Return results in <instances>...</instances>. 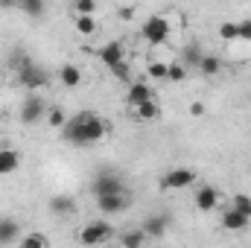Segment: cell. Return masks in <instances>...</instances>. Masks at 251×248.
I'll return each instance as SVG.
<instances>
[{"label":"cell","mask_w":251,"mask_h":248,"mask_svg":"<svg viewBox=\"0 0 251 248\" xmlns=\"http://www.w3.org/2000/svg\"><path fill=\"white\" fill-rule=\"evenodd\" d=\"M105 131H108V123H102V120H100L97 114H91V111H79L73 120L64 123V137H67L70 143H76V146L97 143V140L105 137Z\"/></svg>","instance_id":"1"},{"label":"cell","mask_w":251,"mask_h":248,"mask_svg":"<svg viewBox=\"0 0 251 248\" xmlns=\"http://www.w3.org/2000/svg\"><path fill=\"white\" fill-rule=\"evenodd\" d=\"M111 237H114V228L108 222H88L79 231V243H85V246H100V243H108Z\"/></svg>","instance_id":"2"},{"label":"cell","mask_w":251,"mask_h":248,"mask_svg":"<svg viewBox=\"0 0 251 248\" xmlns=\"http://www.w3.org/2000/svg\"><path fill=\"white\" fill-rule=\"evenodd\" d=\"M143 35H146L149 44H164V41L170 38V24H167V18H164V15H152V18L143 24Z\"/></svg>","instance_id":"3"},{"label":"cell","mask_w":251,"mask_h":248,"mask_svg":"<svg viewBox=\"0 0 251 248\" xmlns=\"http://www.w3.org/2000/svg\"><path fill=\"white\" fill-rule=\"evenodd\" d=\"M18 79H21V85H26L29 91L47 85V73H44L41 67H35L32 62H24L21 67H18Z\"/></svg>","instance_id":"4"},{"label":"cell","mask_w":251,"mask_h":248,"mask_svg":"<svg viewBox=\"0 0 251 248\" xmlns=\"http://www.w3.org/2000/svg\"><path fill=\"white\" fill-rule=\"evenodd\" d=\"M44 111H47V105H44L41 97H26L24 105H21V120L24 123H38L44 117Z\"/></svg>","instance_id":"5"},{"label":"cell","mask_w":251,"mask_h":248,"mask_svg":"<svg viewBox=\"0 0 251 248\" xmlns=\"http://www.w3.org/2000/svg\"><path fill=\"white\" fill-rule=\"evenodd\" d=\"M97 207L102 213H120L128 207V196L126 193H108V196H97Z\"/></svg>","instance_id":"6"},{"label":"cell","mask_w":251,"mask_h":248,"mask_svg":"<svg viewBox=\"0 0 251 248\" xmlns=\"http://www.w3.org/2000/svg\"><path fill=\"white\" fill-rule=\"evenodd\" d=\"M193 170H170L167 175H164V181H161V187L164 190H181V187H190L193 184Z\"/></svg>","instance_id":"7"},{"label":"cell","mask_w":251,"mask_h":248,"mask_svg":"<svg viewBox=\"0 0 251 248\" xmlns=\"http://www.w3.org/2000/svg\"><path fill=\"white\" fill-rule=\"evenodd\" d=\"M100 59L105 67H117L120 62H126V50H123V41H111L100 50Z\"/></svg>","instance_id":"8"},{"label":"cell","mask_w":251,"mask_h":248,"mask_svg":"<svg viewBox=\"0 0 251 248\" xmlns=\"http://www.w3.org/2000/svg\"><path fill=\"white\" fill-rule=\"evenodd\" d=\"M108 193H123V184L114 173H102L94 181V196H108Z\"/></svg>","instance_id":"9"},{"label":"cell","mask_w":251,"mask_h":248,"mask_svg":"<svg viewBox=\"0 0 251 248\" xmlns=\"http://www.w3.org/2000/svg\"><path fill=\"white\" fill-rule=\"evenodd\" d=\"M143 99H152V85H149V82H134V85L128 88V94H126V102L134 108V105H140Z\"/></svg>","instance_id":"10"},{"label":"cell","mask_w":251,"mask_h":248,"mask_svg":"<svg viewBox=\"0 0 251 248\" xmlns=\"http://www.w3.org/2000/svg\"><path fill=\"white\" fill-rule=\"evenodd\" d=\"M251 216H246L243 210H237V207H231V210H225L222 213V228H228V231H243L246 225H249Z\"/></svg>","instance_id":"11"},{"label":"cell","mask_w":251,"mask_h":248,"mask_svg":"<svg viewBox=\"0 0 251 248\" xmlns=\"http://www.w3.org/2000/svg\"><path fill=\"white\" fill-rule=\"evenodd\" d=\"M219 204V193L213 190V187H201L199 193H196V207L199 210H213Z\"/></svg>","instance_id":"12"},{"label":"cell","mask_w":251,"mask_h":248,"mask_svg":"<svg viewBox=\"0 0 251 248\" xmlns=\"http://www.w3.org/2000/svg\"><path fill=\"white\" fill-rule=\"evenodd\" d=\"M18 164H21L18 152H12V149H0V175H12V173L18 170Z\"/></svg>","instance_id":"13"},{"label":"cell","mask_w":251,"mask_h":248,"mask_svg":"<svg viewBox=\"0 0 251 248\" xmlns=\"http://www.w3.org/2000/svg\"><path fill=\"white\" fill-rule=\"evenodd\" d=\"M143 231H146V237H164L167 234V219L164 216H149L143 222Z\"/></svg>","instance_id":"14"},{"label":"cell","mask_w":251,"mask_h":248,"mask_svg":"<svg viewBox=\"0 0 251 248\" xmlns=\"http://www.w3.org/2000/svg\"><path fill=\"white\" fill-rule=\"evenodd\" d=\"M62 85L64 88H79V85H82V73H79V67L64 64L62 67Z\"/></svg>","instance_id":"15"},{"label":"cell","mask_w":251,"mask_h":248,"mask_svg":"<svg viewBox=\"0 0 251 248\" xmlns=\"http://www.w3.org/2000/svg\"><path fill=\"white\" fill-rule=\"evenodd\" d=\"M15 240H18V225H15L12 219H3V222H0V246L15 243Z\"/></svg>","instance_id":"16"},{"label":"cell","mask_w":251,"mask_h":248,"mask_svg":"<svg viewBox=\"0 0 251 248\" xmlns=\"http://www.w3.org/2000/svg\"><path fill=\"white\" fill-rule=\"evenodd\" d=\"M76 32H82V35H94V32H97V21H94V15H76Z\"/></svg>","instance_id":"17"},{"label":"cell","mask_w":251,"mask_h":248,"mask_svg":"<svg viewBox=\"0 0 251 248\" xmlns=\"http://www.w3.org/2000/svg\"><path fill=\"white\" fill-rule=\"evenodd\" d=\"M134 111H137V117H143V120H155V117H158V102H155V99H143L140 105H134Z\"/></svg>","instance_id":"18"},{"label":"cell","mask_w":251,"mask_h":248,"mask_svg":"<svg viewBox=\"0 0 251 248\" xmlns=\"http://www.w3.org/2000/svg\"><path fill=\"white\" fill-rule=\"evenodd\" d=\"M219 67H222V64H219L216 56H201V62H199V70H201L204 76H216V73H219Z\"/></svg>","instance_id":"19"},{"label":"cell","mask_w":251,"mask_h":248,"mask_svg":"<svg viewBox=\"0 0 251 248\" xmlns=\"http://www.w3.org/2000/svg\"><path fill=\"white\" fill-rule=\"evenodd\" d=\"M120 243H123L126 248H137L146 243V231H128V234H123L120 237Z\"/></svg>","instance_id":"20"},{"label":"cell","mask_w":251,"mask_h":248,"mask_svg":"<svg viewBox=\"0 0 251 248\" xmlns=\"http://www.w3.org/2000/svg\"><path fill=\"white\" fill-rule=\"evenodd\" d=\"M50 207H53V213H73V198H67V196H56L53 201H50Z\"/></svg>","instance_id":"21"},{"label":"cell","mask_w":251,"mask_h":248,"mask_svg":"<svg viewBox=\"0 0 251 248\" xmlns=\"http://www.w3.org/2000/svg\"><path fill=\"white\" fill-rule=\"evenodd\" d=\"M184 76H187V64L184 62L167 64V79H170V82H181Z\"/></svg>","instance_id":"22"},{"label":"cell","mask_w":251,"mask_h":248,"mask_svg":"<svg viewBox=\"0 0 251 248\" xmlns=\"http://www.w3.org/2000/svg\"><path fill=\"white\" fill-rule=\"evenodd\" d=\"M47 123L53 125V128H64L67 117H64V111H62V108H50V111H47Z\"/></svg>","instance_id":"23"},{"label":"cell","mask_w":251,"mask_h":248,"mask_svg":"<svg viewBox=\"0 0 251 248\" xmlns=\"http://www.w3.org/2000/svg\"><path fill=\"white\" fill-rule=\"evenodd\" d=\"M181 62L187 64V67H199V62H201V50H199V47H187L184 56H181Z\"/></svg>","instance_id":"24"},{"label":"cell","mask_w":251,"mask_h":248,"mask_svg":"<svg viewBox=\"0 0 251 248\" xmlns=\"http://www.w3.org/2000/svg\"><path fill=\"white\" fill-rule=\"evenodd\" d=\"M73 9H76V15H94L97 12V0H76Z\"/></svg>","instance_id":"25"},{"label":"cell","mask_w":251,"mask_h":248,"mask_svg":"<svg viewBox=\"0 0 251 248\" xmlns=\"http://www.w3.org/2000/svg\"><path fill=\"white\" fill-rule=\"evenodd\" d=\"M21 246L24 248H44L47 246V237H41V234H29V237L21 240Z\"/></svg>","instance_id":"26"},{"label":"cell","mask_w":251,"mask_h":248,"mask_svg":"<svg viewBox=\"0 0 251 248\" xmlns=\"http://www.w3.org/2000/svg\"><path fill=\"white\" fill-rule=\"evenodd\" d=\"M21 6H24L29 15H35V18L44 12V0H21Z\"/></svg>","instance_id":"27"},{"label":"cell","mask_w":251,"mask_h":248,"mask_svg":"<svg viewBox=\"0 0 251 248\" xmlns=\"http://www.w3.org/2000/svg\"><path fill=\"white\" fill-rule=\"evenodd\" d=\"M234 207H237V210H243L246 216H251V196H243V193H240V196H234Z\"/></svg>","instance_id":"28"},{"label":"cell","mask_w":251,"mask_h":248,"mask_svg":"<svg viewBox=\"0 0 251 248\" xmlns=\"http://www.w3.org/2000/svg\"><path fill=\"white\" fill-rule=\"evenodd\" d=\"M149 76H152V79H167V64L164 62H149Z\"/></svg>","instance_id":"29"},{"label":"cell","mask_w":251,"mask_h":248,"mask_svg":"<svg viewBox=\"0 0 251 248\" xmlns=\"http://www.w3.org/2000/svg\"><path fill=\"white\" fill-rule=\"evenodd\" d=\"M219 38L237 41V24H222V26H219Z\"/></svg>","instance_id":"30"},{"label":"cell","mask_w":251,"mask_h":248,"mask_svg":"<svg viewBox=\"0 0 251 248\" xmlns=\"http://www.w3.org/2000/svg\"><path fill=\"white\" fill-rule=\"evenodd\" d=\"M237 38H243V41H251V21H243V24H237Z\"/></svg>","instance_id":"31"},{"label":"cell","mask_w":251,"mask_h":248,"mask_svg":"<svg viewBox=\"0 0 251 248\" xmlns=\"http://www.w3.org/2000/svg\"><path fill=\"white\" fill-rule=\"evenodd\" d=\"M111 73H114L120 82H128V76H131V73H128V64H126V62H120L117 67H111Z\"/></svg>","instance_id":"32"},{"label":"cell","mask_w":251,"mask_h":248,"mask_svg":"<svg viewBox=\"0 0 251 248\" xmlns=\"http://www.w3.org/2000/svg\"><path fill=\"white\" fill-rule=\"evenodd\" d=\"M190 114H193V117H201V114H204V105H201V102H193V105H190Z\"/></svg>","instance_id":"33"},{"label":"cell","mask_w":251,"mask_h":248,"mask_svg":"<svg viewBox=\"0 0 251 248\" xmlns=\"http://www.w3.org/2000/svg\"><path fill=\"white\" fill-rule=\"evenodd\" d=\"M120 18H123V21H131V18H134V9H131V6L120 9Z\"/></svg>","instance_id":"34"},{"label":"cell","mask_w":251,"mask_h":248,"mask_svg":"<svg viewBox=\"0 0 251 248\" xmlns=\"http://www.w3.org/2000/svg\"><path fill=\"white\" fill-rule=\"evenodd\" d=\"M15 3H21V0H0V6L6 9V6H15Z\"/></svg>","instance_id":"35"},{"label":"cell","mask_w":251,"mask_h":248,"mask_svg":"<svg viewBox=\"0 0 251 248\" xmlns=\"http://www.w3.org/2000/svg\"><path fill=\"white\" fill-rule=\"evenodd\" d=\"M0 123H3V114H0Z\"/></svg>","instance_id":"36"}]
</instances>
